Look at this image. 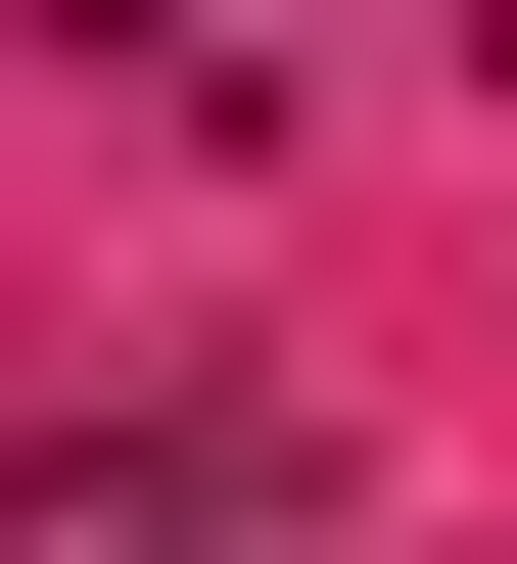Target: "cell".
Masks as SVG:
<instances>
[{
	"label": "cell",
	"mask_w": 517,
	"mask_h": 564,
	"mask_svg": "<svg viewBox=\"0 0 517 564\" xmlns=\"http://www.w3.org/2000/svg\"><path fill=\"white\" fill-rule=\"evenodd\" d=\"M0 564H330V470H282L236 377H141V423H47V470H0Z\"/></svg>",
	"instance_id": "cell-1"
}]
</instances>
